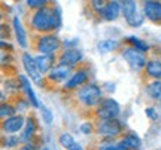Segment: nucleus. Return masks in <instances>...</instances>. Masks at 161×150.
<instances>
[{"label":"nucleus","mask_w":161,"mask_h":150,"mask_svg":"<svg viewBox=\"0 0 161 150\" xmlns=\"http://www.w3.org/2000/svg\"><path fill=\"white\" fill-rule=\"evenodd\" d=\"M12 63V55L9 52L0 51V65H9Z\"/></svg>","instance_id":"c85d7f7f"},{"label":"nucleus","mask_w":161,"mask_h":150,"mask_svg":"<svg viewBox=\"0 0 161 150\" xmlns=\"http://www.w3.org/2000/svg\"><path fill=\"white\" fill-rule=\"evenodd\" d=\"M96 132L104 138H115L122 132V123L118 119L114 121H100L96 127Z\"/></svg>","instance_id":"423d86ee"},{"label":"nucleus","mask_w":161,"mask_h":150,"mask_svg":"<svg viewBox=\"0 0 161 150\" xmlns=\"http://www.w3.org/2000/svg\"><path fill=\"white\" fill-rule=\"evenodd\" d=\"M2 19H3V12L0 11V23H2Z\"/></svg>","instance_id":"4c0bfd02"},{"label":"nucleus","mask_w":161,"mask_h":150,"mask_svg":"<svg viewBox=\"0 0 161 150\" xmlns=\"http://www.w3.org/2000/svg\"><path fill=\"white\" fill-rule=\"evenodd\" d=\"M23 65H24L25 73H27L29 77L31 79V82L36 83L37 86H43L45 77H43V75H42L39 71V69H37V65H36V63H35V57H31L29 52L23 54Z\"/></svg>","instance_id":"0eeeda50"},{"label":"nucleus","mask_w":161,"mask_h":150,"mask_svg":"<svg viewBox=\"0 0 161 150\" xmlns=\"http://www.w3.org/2000/svg\"><path fill=\"white\" fill-rule=\"evenodd\" d=\"M14 31H15V36H17V42L18 45L21 48H27L29 46V43H27V33H25V30H24V25L21 23V19L18 17H14Z\"/></svg>","instance_id":"f3484780"},{"label":"nucleus","mask_w":161,"mask_h":150,"mask_svg":"<svg viewBox=\"0 0 161 150\" xmlns=\"http://www.w3.org/2000/svg\"><path fill=\"white\" fill-rule=\"evenodd\" d=\"M121 12V2H108L106 6L103 8V11L100 12V17L104 21H115L119 17Z\"/></svg>","instance_id":"4468645a"},{"label":"nucleus","mask_w":161,"mask_h":150,"mask_svg":"<svg viewBox=\"0 0 161 150\" xmlns=\"http://www.w3.org/2000/svg\"><path fill=\"white\" fill-rule=\"evenodd\" d=\"M61 42L55 34H42L37 39L36 43V49L40 52V55H54L55 52L60 49Z\"/></svg>","instance_id":"20e7f679"},{"label":"nucleus","mask_w":161,"mask_h":150,"mask_svg":"<svg viewBox=\"0 0 161 150\" xmlns=\"http://www.w3.org/2000/svg\"><path fill=\"white\" fill-rule=\"evenodd\" d=\"M43 150H49V149H46V147H45V149H43Z\"/></svg>","instance_id":"58836bf2"},{"label":"nucleus","mask_w":161,"mask_h":150,"mask_svg":"<svg viewBox=\"0 0 161 150\" xmlns=\"http://www.w3.org/2000/svg\"><path fill=\"white\" fill-rule=\"evenodd\" d=\"M0 37L2 39H8L9 37V27L6 24H0Z\"/></svg>","instance_id":"2f4dec72"},{"label":"nucleus","mask_w":161,"mask_h":150,"mask_svg":"<svg viewBox=\"0 0 161 150\" xmlns=\"http://www.w3.org/2000/svg\"><path fill=\"white\" fill-rule=\"evenodd\" d=\"M106 3H108V2H103V0H94L91 5H92V8H94L98 13H100V12L103 11V8L106 6Z\"/></svg>","instance_id":"7c9ffc66"},{"label":"nucleus","mask_w":161,"mask_h":150,"mask_svg":"<svg viewBox=\"0 0 161 150\" xmlns=\"http://www.w3.org/2000/svg\"><path fill=\"white\" fill-rule=\"evenodd\" d=\"M24 125H25V117L23 115H15L2 122V129L8 135H14V134L23 131Z\"/></svg>","instance_id":"1a4fd4ad"},{"label":"nucleus","mask_w":161,"mask_h":150,"mask_svg":"<svg viewBox=\"0 0 161 150\" xmlns=\"http://www.w3.org/2000/svg\"><path fill=\"white\" fill-rule=\"evenodd\" d=\"M19 143H21V140H19V137H17V135H8V134H6L5 137H3V146H5V147L12 149V147L18 146Z\"/></svg>","instance_id":"bb28decb"},{"label":"nucleus","mask_w":161,"mask_h":150,"mask_svg":"<svg viewBox=\"0 0 161 150\" xmlns=\"http://www.w3.org/2000/svg\"><path fill=\"white\" fill-rule=\"evenodd\" d=\"M121 113L119 103L114 98H103L102 103L97 106L96 115L100 121H114Z\"/></svg>","instance_id":"7ed1b4c3"},{"label":"nucleus","mask_w":161,"mask_h":150,"mask_svg":"<svg viewBox=\"0 0 161 150\" xmlns=\"http://www.w3.org/2000/svg\"><path fill=\"white\" fill-rule=\"evenodd\" d=\"M36 131H37V121H36L35 116H29V117H25V125L23 128V132H21V143L24 144H29L30 140L35 138L36 135Z\"/></svg>","instance_id":"f8f14e48"},{"label":"nucleus","mask_w":161,"mask_h":150,"mask_svg":"<svg viewBox=\"0 0 161 150\" xmlns=\"http://www.w3.org/2000/svg\"><path fill=\"white\" fill-rule=\"evenodd\" d=\"M30 24L35 31L42 34H51V31L60 28L61 18H60V9L57 6H46L39 11H35L31 15Z\"/></svg>","instance_id":"f257e3e1"},{"label":"nucleus","mask_w":161,"mask_h":150,"mask_svg":"<svg viewBox=\"0 0 161 150\" xmlns=\"http://www.w3.org/2000/svg\"><path fill=\"white\" fill-rule=\"evenodd\" d=\"M146 94L152 100L161 98V80H152L146 85Z\"/></svg>","instance_id":"412c9836"},{"label":"nucleus","mask_w":161,"mask_h":150,"mask_svg":"<svg viewBox=\"0 0 161 150\" xmlns=\"http://www.w3.org/2000/svg\"><path fill=\"white\" fill-rule=\"evenodd\" d=\"M69 150H84V147H82V146H80L79 143H76V144L73 146V147H70Z\"/></svg>","instance_id":"c9c22d12"},{"label":"nucleus","mask_w":161,"mask_h":150,"mask_svg":"<svg viewBox=\"0 0 161 150\" xmlns=\"http://www.w3.org/2000/svg\"><path fill=\"white\" fill-rule=\"evenodd\" d=\"M82 52L79 49H76V48H69V49H66V51L60 55V59H58V63L60 64H66V65H76L78 63L82 61Z\"/></svg>","instance_id":"ddd939ff"},{"label":"nucleus","mask_w":161,"mask_h":150,"mask_svg":"<svg viewBox=\"0 0 161 150\" xmlns=\"http://www.w3.org/2000/svg\"><path fill=\"white\" fill-rule=\"evenodd\" d=\"M76 98L80 103V106H84L86 109L91 107H97L102 103V89L96 83H86L84 86L78 89L76 92Z\"/></svg>","instance_id":"f03ea898"},{"label":"nucleus","mask_w":161,"mask_h":150,"mask_svg":"<svg viewBox=\"0 0 161 150\" xmlns=\"http://www.w3.org/2000/svg\"><path fill=\"white\" fill-rule=\"evenodd\" d=\"M18 82H19V85H21V88H23V91L25 94H27V97H29V101L30 104L33 106V107H39V100H37V97H36L35 91L31 89V83H30V80L27 79V76H18Z\"/></svg>","instance_id":"dca6fc26"},{"label":"nucleus","mask_w":161,"mask_h":150,"mask_svg":"<svg viewBox=\"0 0 161 150\" xmlns=\"http://www.w3.org/2000/svg\"><path fill=\"white\" fill-rule=\"evenodd\" d=\"M127 42L131 45V48H134V49L140 51L142 54H145L146 51H149V45H148L145 40H142V39L136 37V36H130V37H127Z\"/></svg>","instance_id":"5701e85b"},{"label":"nucleus","mask_w":161,"mask_h":150,"mask_svg":"<svg viewBox=\"0 0 161 150\" xmlns=\"http://www.w3.org/2000/svg\"><path fill=\"white\" fill-rule=\"evenodd\" d=\"M54 61H55V55H36L35 57V63L42 75L51 71L54 67Z\"/></svg>","instance_id":"2eb2a0df"},{"label":"nucleus","mask_w":161,"mask_h":150,"mask_svg":"<svg viewBox=\"0 0 161 150\" xmlns=\"http://www.w3.org/2000/svg\"><path fill=\"white\" fill-rule=\"evenodd\" d=\"M122 58L125 59L127 64L133 70H143L146 67V63H148L145 54H142L140 51H137V49H134L131 46H127L122 49Z\"/></svg>","instance_id":"39448f33"},{"label":"nucleus","mask_w":161,"mask_h":150,"mask_svg":"<svg viewBox=\"0 0 161 150\" xmlns=\"http://www.w3.org/2000/svg\"><path fill=\"white\" fill-rule=\"evenodd\" d=\"M119 144L125 150H139L140 146H142V140L139 138L136 134L130 132V134H125V135H124V138L119 141Z\"/></svg>","instance_id":"a211bd4d"},{"label":"nucleus","mask_w":161,"mask_h":150,"mask_svg":"<svg viewBox=\"0 0 161 150\" xmlns=\"http://www.w3.org/2000/svg\"><path fill=\"white\" fill-rule=\"evenodd\" d=\"M42 116H43V121H45V123H51L52 122V113L49 109H46V107H42Z\"/></svg>","instance_id":"c756f323"},{"label":"nucleus","mask_w":161,"mask_h":150,"mask_svg":"<svg viewBox=\"0 0 161 150\" xmlns=\"http://www.w3.org/2000/svg\"><path fill=\"white\" fill-rule=\"evenodd\" d=\"M88 82V73L85 70H78L70 76V79L64 83V89L67 91H73V89H80V88L86 85Z\"/></svg>","instance_id":"9b49d317"},{"label":"nucleus","mask_w":161,"mask_h":150,"mask_svg":"<svg viewBox=\"0 0 161 150\" xmlns=\"http://www.w3.org/2000/svg\"><path fill=\"white\" fill-rule=\"evenodd\" d=\"M121 12L125 19H128L130 17H133L136 12H137V3L133 2V0H125V2H121Z\"/></svg>","instance_id":"aec40b11"},{"label":"nucleus","mask_w":161,"mask_h":150,"mask_svg":"<svg viewBox=\"0 0 161 150\" xmlns=\"http://www.w3.org/2000/svg\"><path fill=\"white\" fill-rule=\"evenodd\" d=\"M72 75H73V67L72 65H66V64L58 63L48 73V80L52 82V83H61V82L69 80Z\"/></svg>","instance_id":"6e6552de"},{"label":"nucleus","mask_w":161,"mask_h":150,"mask_svg":"<svg viewBox=\"0 0 161 150\" xmlns=\"http://www.w3.org/2000/svg\"><path fill=\"white\" fill-rule=\"evenodd\" d=\"M98 150H125L122 146L118 143V144H106V146H102Z\"/></svg>","instance_id":"473e14b6"},{"label":"nucleus","mask_w":161,"mask_h":150,"mask_svg":"<svg viewBox=\"0 0 161 150\" xmlns=\"http://www.w3.org/2000/svg\"><path fill=\"white\" fill-rule=\"evenodd\" d=\"M160 101H161V98H160Z\"/></svg>","instance_id":"ea45409f"},{"label":"nucleus","mask_w":161,"mask_h":150,"mask_svg":"<svg viewBox=\"0 0 161 150\" xmlns=\"http://www.w3.org/2000/svg\"><path fill=\"white\" fill-rule=\"evenodd\" d=\"M145 111H146V116H148L149 119H152V121H155L157 117H158V115H157V110L154 109V107H148Z\"/></svg>","instance_id":"72a5a7b5"},{"label":"nucleus","mask_w":161,"mask_h":150,"mask_svg":"<svg viewBox=\"0 0 161 150\" xmlns=\"http://www.w3.org/2000/svg\"><path fill=\"white\" fill-rule=\"evenodd\" d=\"M116 48H118V42L116 40H102V42H98V45H97V49L100 54L112 52V51H115Z\"/></svg>","instance_id":"b1692460"},{"label":"nucleus","mask_w":161,"mask_h":150,"mask_svg":"<svg viewBox=\"0 0 161 150\" xmlns=\"http://www.w3.org/2000/svg\"><path fill=\"white\" fill-rule=\"evenodd\" d=\"M125 21H127V24L131 25V27H140L145 21V15L140 13V12H136L133 17H130L128 19H125Z\"/></svg>","instance_id":"a878e982"},{"label":"nucleus","mask_w":161,"mask_h":150,"mask_svg":"<svg viewBox=\"0 0 161 150\" xmlns=\"http://www.w3.org/2000/svg\"><path fill=\"white\" fill-rule=\"evenodd\" d=\"M17 113V107L11 103H0V119H9L12 116H15Z\"/></svg>","instance_id":"4be33fe9"},{"label":"nucleus","mask_w":161,"mask_h":150,"mask_svg":"<svg viewBox=\"0 0 161 150\" xmlns=\"http://www.w3.org/2000/svg\"><path fill=\"white\" fill-rule=\"evenodd\" d=\"M48 0H27V6L31 8V9H36V11H39L42 8H46L48 6Z\"/></svg>","instance_id":"cd10ccee"},{"label":"nucleus","mask_w":161,"mask_h":150,"mask_svg":"<svg viewBox=\"0 0 161 150\" xmlns=\"http://www.w3.org/2000/svg\"><path fill=\"white\" fill-rule=\"evenodd\" d=\"M146 75L152 77L154 80H161V61L160 59H151L146 63Z\"/></svg>","instance_id":"6ab92c4d"},{"label":"nucleus","mask_w":161,"mask_h":150,"mask_svg":"<svg viewBox=\"0 0 161 150\" xmlns=\"http://www.w3.org/2000/svg\"><path fill=\"white\" fill-rule=\"evenodd\" d=\"M143 15L151 23L161 24V2L148 0L143 3Z\"/></svg>","instance_id":"9d476101"},{"label":"nucleus","mask_w":161,"mask_h":150,"mask_svg":"<svg viewBox=\"0 0 161 150\" xmlns=\"http://www.w3.org/2000/svg\"><path fill=\"white\" fill-rule=\"evenodd\" d=\"M80 132L82 134H91L92 132V125L91 123H84V125H80Z\"/></svg>","instance_id":"f704fd0d"},{"label":"nucleus","mask_w":161,"mask_h":150,"mask_svg":"<svg viewBox=\"0 0 161 150\" xmlns=\"http://www.w3.org/2000/svg\"><path fill=\"white\" fill-rule=\"evenodd\" d=\"M58 141H60V144L63 146L64 149H67V150H69L70 147H73V146L76 144L75 137H73V135H72L70 132H63L61 135H60Z\"/></svg>","instance_id":"393cba45"},{"label":"nucleus","mask_w":161,"mask_h":150,"mask_svg":"<svg viewBox=\"0 0 161 150\" xmlns=\"http://www.w3.org/2000/svg\"><path fill=\"white\" fill-rule=\"evenodd\" d=\"M21 150H35V147H31V146H30V144H25V146H24V147H23V149H21Z\"/></svg>","instance_id":"e433bc0d"}]
</instances>
